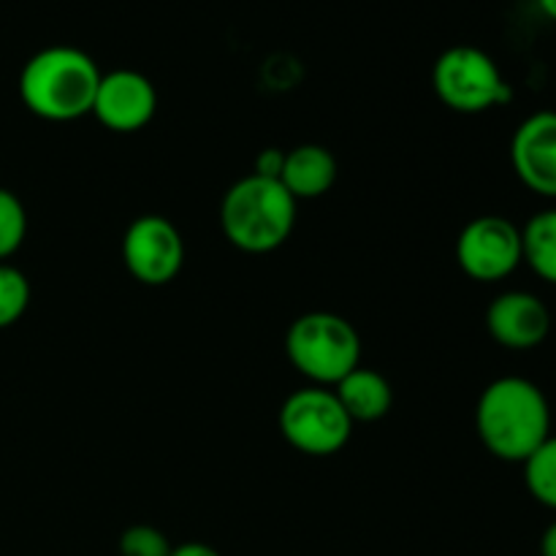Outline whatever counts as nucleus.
<instances>
[{"instance_id": "obj_8", "label": "nucleus", "mask_w": 556, "mask_h": 556, "mask_svg": "<svg viewBox=\"0 0 556 556\" xmlns=\"http://www.w3.org/2000/svg\"><path fill=\"white\" fill-rule=\"evenodd\" d=\"M125 269L141 286H166L185 264V242L172 220L163 215H141L125 228Z\"/></svg>"}, {"instance_id": "obj_21", "label": "nucleus", "mask_w": 556, "mask_h": 556, "mask_svg": "<svg viewBox=\"0 0 556 556\" xmlns=\"http://www.w3.org/2000/svg\"><path fill=\"white\" fill-rule=\"evenodd\" d=\"M541 556H556V521L546 527L541 538Z\"/></svg>"}, {"instance_id": "obj_12", "label": "nucleus", "mask_w": 556, "mask_h": 556, "mask_svg": "<svg viewBox=\"0 0 556 556\" xmlns=\"http://www.w3.org/2000/svg\"><path fill=\"white\" fill-rule=\"evenodd\" d=\"M280 182L299 201L320 199L337 182V157L320 144H299L286 152Z\"/></svg>"}, {"instance_id": "obj_13", "label": "nucleus", "mask_w": 556, "mask_h": 556, "mask_svg": "<svg viewBox=\"0 0 556 556\" xmlns=\"http://www.w3.org/2000/svg\"><path fill=\"white\" fill-rule=\"evenodd\" d=\"M334 394L353 424L380 421L394 402V391H391L386 375L362 367V364L334 386Z\"/></svg>"}, {"instance_id": "obj_18", "label": "nucleus", "mask_w": 556, "mask_h": 556, "mask_svg": "<svg viewBox=\"0 0 556 556\" xmlns=\"http://www.w3.org/2000/svg\"><path fill=\"white\" fill-rule=\"evenodd\" d=\"M117 548L119 556H168L174 546L157 527L134 525L119 535Z\"/></svg>"}, {"instance_id": "obj_9", "label": "nucleus", "mask_w": 556, "mask_h": 556, "mask_svg": "<svg viewBox=\"0 0 556 556\" xmlns=\"http://www.w3.org/2000/svg\"><path fill=\"white\" fill-rule=\"evenodd\" d=\"M155 112L157 92L144 74L130 68L101 74L92 114L103 128L114 130V134H136L152 123Z\"/></svg>"}, {"instance_id": "obj_20", "label": "nucleus", "mask_w": 556, "mask_h": 556, "mask_svg": "<svg viewBox=\"0 0 556 556\" xmlns=\"http://www.w3.org/2000/svg\"><path fill=\"white\" fill-rule=\"evenodd\" d=\"M168 556H220V552L206 546V543L201 541H190V543H179V546H174Z\"/></svg>"}, {"instance_id": "obj_19", "label": "nucleus", "mask_w": 556, "mask_h": 556, "mask_svg": "<svg viewBox=\"0 0 556 556\" xmlns=\"http://www.w3.org/2000/svg\"><path fill=\"white\" fill-rule=\"evenodd\" d=\"M282 163H286V152L275 150V147H269V150L258 152V157H255V172L253 174H258V177L280 179Z\"/></svg>"}, {"instance_id": "obj_6", "label": "nucleus", "mask_w": 556, "mask_h": 556, "mask_svg": "<svg viewBox=\"0 0 556 556\" xmlns=\"http://www.w3.org/2000/svg\"><path fill=\"white\" fill-rule=\"evenodd\" d=\"M280 432L299 454L331 456L348 445L353 421L337 400L334 389L309 386L282 402Z\"/></svg>"}, {"instance_id": "obj_1", "label": "nucleus", "mask_w": 556, "mask_h": 556, "mask_svg": "<svg viewBox=\"0 0 556 556\" xmlns=\"http://www.w3.org/2000/svg\"><path fill=\"white\" fill-rule=\"evenodd\" d=\"M476 429L489 454L525 465L532 451L552 438L546 394L527 378H497L478 400Z\"/></svg>"}, {"instance_id": "obj_3", "label": "nucleus", "mask_w": 556, "mask_h": 556, "mask_svg": "<svg viewBox=\"0 0 556 556\" xmlns=\"http://www.w3.org/2000/svg\"><path fill=\"white\" fill-rule=\"evenodd\" d=\"M220 226L228 242L244 253H271L296 226V199L280 179L248 174L226 190Z\"/></svg>"}, {"instance_id": "obj_7", "label": "nucleus", "mask_w": 556, "mask_h": 556, "mask_svg": "<svg viewBox=\"0 0 556 556\" xmlns=\"http://www.w3.org/2000/svg\"><path fill=\"white\" fill-rule=\"evenodd\" d=\"M462 271L478 282H500L514 275L521 255V228L500 215H481L462 228L456 239Z\"/></svg>"}, {"instance_id": "obj_14", "label": "nucleus", "mask_w": 556, "mask_h": 556, "mask_svg": "<svg viewBox=\"0 0 556 556\" xmlns=\"http://www.w3.org/2000/svg\"><path fill=\"white\" fill-rule=\"evenodd\" d=\"M521 255L541 280L556 286V210H543L521 228Z\"/></svg>"}, {"instance_id": "obj_15", "label": "nucleus", "mask_w": 556, "mask_h": 556, "mask_svg": "<svg viewBox=\"0 0 556 556\" xmlns=\"http://www.w3.org/2000/svg\"><path fill=\"white\" fill-rule=\"evenodd\" d=\"M525 483L538 503L556 510V438L543 440L525 462Z\"/></svg>"}, {"instance_id": "obj_4", "label": "nucleus", "mask_w": 556, "mask_h": 556, "mask_svg": "<svg viewBox=\"0 0 556 556\" xmlns=\"http://www.w3.org/2000/svg\"><path fill=\"white\" fill-rule=\"evenodd\" d=\"M286 353L296 372L315 386L334 389L362 364V340L342 315L307 313L288 329Z\"/></svg>"}, {"instance_id": "obj_5", "label": "nucleus", "mask_w": 556, "mask_h": 556, "mask_svg": "<svg viewBox=\"0 0 556 556\" xmlns=\"http://www.w3.org/2000/svg\"><path fill=\"white\" fill-rule=\"evenodd\" d=\"M432 85L451 112L481 114L510 101V85L492 54L478 47L445 49L432 68Z\"/></svg>"}, {"instance_id": "obj_17", "label": "nucleus", "mask_w": 556, "mask_h": 556, "mask_svg": "<svg viewBox=\"0 0 556 556\" xmlns=\"http://www.w3.org/2000/svg\"><path fill=\"white\" fill-rule=\"evenodd\" d=\"M27 233V215L22 201L11 190L0 188V261L22 248Z\"/></svg>"}, {"instance_id": "obj_2", "label": "nucleus", "mask_w": 556, "mask_h": 556, "mask_svg": "<svg viewBox=\"0 0 556 556\" xmlns=\"http://www.w3.org/2000/svg\"><path fill=\"white\" fill-rule=\"evenodd\" d=\"M98 71L96 60L76 47L38 49L20 74V98L25 109L49 123H71L92 114Z\"/></svg>"}, {"instance_id": "obj_16", "label": "nucleus", "mask_w": 556, "mask_h": 556, "mask_svg": "<svg viewBox=\"0 0 556 556\" xmlns=\"http://www.w3.org/2000/svg\"><path fill=\"white\" fill-rule=\"evenodd\" d=\"M30 304V282L16 266L0 261V329H9Z\"/></svg>"}, {"instance_id": "obj_10", "label": "nucleus", "mask_w": 556, "mask_h": 556, "mask_svg": "<svg viewBox=\"0 0 556 556\" xmlns=\"http://www.w3.org/2000/svg\"><path fill=\"white\" fill-rule=\"evenodd\" d=\"M510 163L525 188L556 199V112H538L516 128Z\"/></svg>"}, {"instance_id": "obj_22", "label": "nucleus", "mask_w": 556, "mask_h": 556, "mask_svg": "<svg viewBox=\"0 0 556 556\" xmlns=\"http://www.w3.org/2000/svg\"><path fill=\"white\" fill-rule=\"evenodd\" d=\"M538 9H541L548 20L556 22V0H538Z\"/></svg>"}, {"instance_id": "obj_11", "label": "nucleus", "mask_w": 556, "mask_h": 556, "mask_svg": "<svg viewBox=\"0 0 556 556\" xmlns=\"http://www.w3.org/2000/svg\"><path fill=\"white\" fill-rule=\"evenodd\" d=\"M486 329L508 351H532L552 331V313L535 293L508 291L489 304Z\"/></svg>"}]
</instances>
